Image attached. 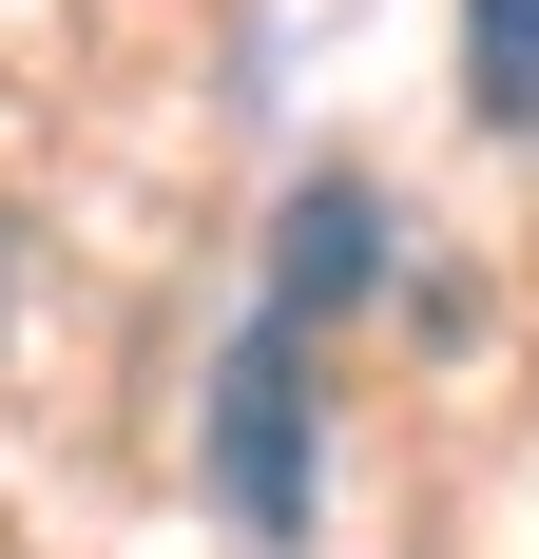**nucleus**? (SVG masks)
Returning a JSON list of instances; mask_svg holds the SVG:
<instances>
[{"label":"nucleus","instance_id":"f257e3e1","mask_svg":"<svg viewBox=\"0 0 539 559\" xmlns=\"http://www.w3.org/2000/svg\"><path fill=\"white\" fill-rule=\"evenodd\" d=\"M213 483H231L251 540L309 521V309H289V289L251 309V347H231V386H213Z\"/></svg>","mask_w":539,"mask_h":559},{"label":"nucleus","instance_id":"f03ea898","mask_svg":"<svg viewBox=\"0 0 539 559\" xmlns=\"http://www.w3.org/2000/svg\"><path fill=\"white\" fill-rule=\"evenodd\" d=\"M463 78L501 135H539V0H463Z\"/></svg>","mask_w":539,"mask_h":559}]
</instances>
